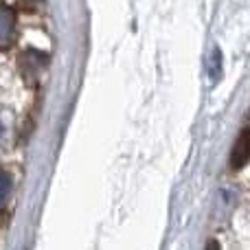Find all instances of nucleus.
<instances>
[{"label": "nucleus", "mask_w": 250, "mask_h": 250, "mask_svg": "<svg viewBox=\"0 0 250 250\" xmlns=\"http://www.w3.org/2000/svg\"><path fill=\"white\" fill-rule=\"evenodd\" d=\"M16 35V13L9 7H0V48L11 46Z\"/></svg>", "instance_id": "2"}, {"label": "nucleus", "mask_w": 250, "mask_h": 250, "mask_svg": "<svg viewBox=\"0 0 250 250\" xmlns=\"http://www.w3.org/2000/svg\"><path fill=\"white\" fill-rule=\"evenodd\" d=\"M207 250H220V244H217L215 239H211V242L207 244Z\"/></svg>", "instance_id": "4"}, {"label": "nucleus", "mask_w": 250, "mask_h": 250, "mask_svg": "<svg viewBox=\"0 0 250 250\" xmlns=\"http://www.w3.org/2000/svg\"><path fill=\"white\" fill-rule=\"evenodd\" d=\"M9 193H11V176L4 171H0V207L7 202Z\"/></svg>", "instance_id": "3"}, {"label": "nucleus", "mask_w": 250, "mask_h": 250, "mask_svg": "<svg viewBox=\"0 0 250 250\" xmlns=\"http://www.w3.org/2000/svg\"><path fill=\"white\" fill-rule=\"evenodd\" d=\"M248 158H250V129L244 127L242 132H239L237 141H235L233 151H230V169H233V171L244 169Z\"/></svg>", "instance_id": "1"}]
</instances>
